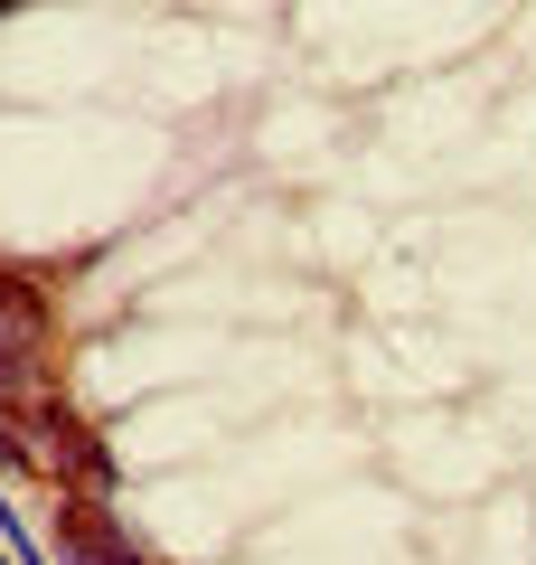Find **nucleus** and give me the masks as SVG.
<instances>
[{
  "mask_svg": "<svg viewBox=\"0 0 536 565\" xmlns=\"http://www.w3.org/2000/svg\"><path fill=\"white\" fill-rule=\"evenodd\" d=\"M0 452H10L20 471H39V481H57V490H104V481H114V452H104L95 434L47 396V386H39L29 405L0 415Z\"/></svg>",
  "mask_w": 536,
  "mask_h": 565,
  "instance_id": "nucleus-1",
  "label": "nucleus"
},
{
  "mask_svg": "<svg viewBox=\"0 0 536 565\" xmlns=\"http://www.w3.org/2000/svg\"><path fill=\"white\" fill-rule=\"evenodd\" d=\"M57 556H66V565H141L132 537H122L95 500H57Z\"/></svg>",
  "mask_w": 536,
  "mask_h": 565,
  "instance_id": "nucleus-2",
  "label": "nucleus"
}]
</instances>
